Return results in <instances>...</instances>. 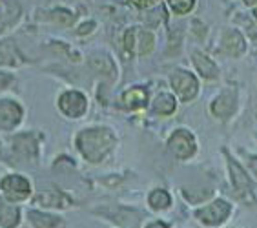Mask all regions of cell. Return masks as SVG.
<instances>
[{
	"mask_svg": "<svg viewBox=\"0 0 257 228\" xmlns=\"http://www.w3.org/2000/svg\"><path fill=\"white\" fill-rule=\"evenodd\" d=\"M30 221L35 228H57L59 226V217L48 215L42 212H30Z\"/></svg>",
	"mask_w": 257,
	"mask_h": 228,
	"instance_id": "obj_18",
	"label": "cell"
},
{
	"mask_svg": "<svg viewBox=\"0 0 257 228\" xmlns=\"http://www.w3.org/2000/svg\"><path fill=\"white\" fill-rule=\"evenodd\" d=\"M0 224L4 228H15L19 224V210L6 204L2 199H0Z\"/></svg>",
	"mask_w": 257,
	"mask_h": 228,
	"instance_id": "obj_16",
	"label": "cell"
},
{
	"mask_svg": "<svg viewBox=\"0 0 257 228\" xmlns=\"http://www.w3.org/2000/svg\"><path fill=\"white\" fill-rule=\"evenodd\" d=\"M11 77L10 75H4V73H0V89H4V88H8V84L11 82Z\"/></svg>",
	"mask_w": 257,
	"mask_h": 228,
	"instance_id": "obj_24",
	"label": "cell"
},
{
	"mask_svg": "<svg viewBox=\"0 0 257 228\" xmlns=\"http://www.w3.org/2000/svg\"><path fill=\"white\" fill-rule=\"evenodd\" d=\"M170 150L177 159H188L195 154V139L188 130H177L170 137Z\"/></svg>",
	"mask_w": 257,
	"mask_h": 228,
	"instance_id": "obj_4",
	"label": "cell"
},
{
	"mask_svg": "<svg viewBox=\"0 0 257 228\" xmlns=\"http://www.w3.org/2000/svg\"><path fill=\"white\" fill-rule=\"evenodd\" d=\"M170 203H172V199H170L168 192H164V190H155V192L150 195V204H152V208H155V210L168 208Z\"/></svg>",
	"mask_w": 257,
	"mask_h": 228,
	"instance_id": "obj_20",
	"label": "cell"
},
{
	"mask_svg": "<svg viewBox=\"0 0 257 228\" xmlns=\"http://www.w3.org/2000/svg\"><path fill=\"white\" fill-rule=\"evenodd\" d=\"M22 109L13 100H2L0 102V130H13L20 123Z\"/></svg>",
	"mask_w": 257,
	"mask_h": 228,
	"instance_id": "obj_10",
	"label": "cell"
},
{
	"mask_svg": "<svg viewBox=\"0 0 257 228\" xmlns=\"http://www.w3.org/2000/svg\"><path fill=\"white\" fill-rule=\"evenodd\" d=\"M223 50L232 57H241L246 50V42L237 30H226L223 35Z\"/></svg>",
	"mask_w": 257,
	"mask_h": 228,
	"instance_id": "obj_11",
	"label": "cell"
},
{
	"mask_svg": "<svg viewBox=\"0 0 257 228\" xmlns=\"http://www.w3.org/2000/svg\"><path fill=\"white\" fill-rule=\"evenodd\" d=\"M134 6H137V8H152V6H155L159 2V0H130Z\"/></svg>",
	"mask_w": 257,
	"mask_h": 228,
	"instance_id": "obj_23",
	"label": "cell"
},
{
	"mask_svg": "<svg viewBox=\"0 0 257 228\" xmlns=\"http://www.w3.org/2000/svg\"><path fill=\"white\" fill-rule=\"evenodd\" d=\"M155 39L150 31L143 30V28H130L124 35V46L130 55H148L154 50Z\"/></svg>",
	"mask_w": 257,
	"mask_h": 228,
	"instance_id": "obj_2",
	"label": "cell"
},
{
	"mask_svg": "<svg viewBox=\"0 0 257 228\" xmlns=\"http://www.w3.org/2000/svg\"><path fill=\"white\" fill-rule=\"evenodd\" d=\"M237 108V95L232 89H226L212 102V113L219 119H228L232 117Z\"/></svg>",
	"mask_w": 257,
	"mask_h": 228,
	"instance_id": "obj_8",
	"label": "cell"
},
{
	"mask_svg": "<svg viewBox=\"0 0 257 228\" xmlns=\"http://www.w3.org/2000/svg\"><path fill=\"white\" fill-rule=\"evenodd\" d=\"M59 106L68 117H80L86 111V97L79 91H66L60 97Z\"/></svg>",
	"mask_w": 257,
	"mask_h": 228,
	"instance_id": "obj_9",
	"label": "cell"
},
{
	"mask_svg": "<svg viewBox=\"0 0 257 228\" xmlns=\"http://www.w3.org/2000/svg\"><path fill=\"white\" fill-rule=\"evenodd\" d=\"M250 166H252V170L257 174V157H252V159H250Z\"/></svg>",
	"mask_w": 257,
	"mask_h": 228,
	"instance_id": "obj_26",
	"label": "cell"
},
{
	"mask_svg": "<svg viewBox=\"0 0 257 228\" xmlns=\"http://www.w3.org/2000/svg\"><path fill=\"white\" fill-rule=\"evenodd\" d=\"M20 55L17 53V50L13 48V44L10 42H0V64H19Z\"/></svg>",
	"mask_w": 257,
	"mask_h": 228,
	"instance_id": "obj_19",
	"label": "cell"
},
{
	"mask_svg": "<svg viewBox=\"0 0 257 228\" xmlns=\"http://www.w3.org/2000/svg\"><path fill=\"white\" fill-rule=\"evenodd\" d=\"M93 22H89V24H84V26H80V30H79V33L80 35H84V33H89L91 31V28H93Z\"/></svg>",
	"mask_w": 257,
	"mask_h": 228,
	"instance_id": "obj_25",
	"label": "cell"
},
{
	"mask_svg": "<svg viewBox=\"0 0 257 228\" xmlns=\"http://www.w3.org/2000/svg\"><path fill=\"white\" fill-rule=\"evenodd\" d=\"M172 86L175 89V93L181 97V100L184 102H188L192 100L195 95H197V89H199V84H197V79L193 77L190 71H175L172 75Z\"/></svg>",
	"mask_w": 257,
	"mask_h": 228,
	"instance_id": "obj_3",
	"label": "cell"
},
{
	"mask_svg": "<svg viewBox=\"0 0 257 228\" xmlns=\"http://www.w3.org/2000/svg\"><path fill=\"white\" fill-rule=\"evenodd\" d=\"M91 68L100 73L104 71H108V73H113V64H111V60L106 59V57H100V59H91Z\"/></svg>",
	"mask_w": 257,
	"mask_h": 228,
	"instance_id": "obj_22",
	"label": "cell"
},
{
	"mask_svg": "<svg viewBox=\"0 0 257 228\" xmlns=\"http://www.w3.org/2000/svg\"><path fill=\"white\" fill-rule=\"evenodd\" d=\"M13 146H15V152L20 159H35L37 157V143L31 135H17L15 141H13Z\"/></svg>",
	"mask_w": 257,
	"mask_h": 228,
	"instance_id": "obj_13",
	"label": "cell"
},
{
	"mask_svg": "<svg viewBox=\"0 0 257 228\" xmlns=\"http://www.w3.org/2000/svg\"><path fill=\"white\" fill-rule=\"evenodd\" d=\"M228 166H230V174H232V183H233V188H235V193H237V197H241L242 201H250L252 203L253 197H252V183H250V179L246 177L244 174V170L239 166L233 159L228 161Z\"/></svg>",
	"mask_w": 257,
	"mask_h": 228,
	"instance_id": "obj_6",
	"label": "cell"
},
{
	"mask_svg": "<svg viewBox=\"0 0 257 228\" xmlns=\"http://www.w3.org/2000/svg\"><path fill=\"white\" fill-rule=\"evenodd\" d=\"M154 109L159 115H170L175 111V99L170 93H161L155 97Z\"/></svg>",
	"mask_w": 257,
	"mask_h": 228,
	"instance_id": "obj_17",
	"label": "cell"
},
{
	"mask_svg": "<svg viewBox=\"0 0 257 228\" xmlns=\"http://www.w3.org/2000/svg\"><path fill=\"white\" fill-rule=\"evenodd\" d=\"M122 102H124V108L128 109H139V108H144L146 102H148V93H146V89L144 88H135L128 89V91H124L122 95Z\"/></svg>",
	"mask_w": 257,
	"mask_h": 228,
	"instance_id": "obj_14",
	"label": "cell"
},
{
	"mask_svg": "<svg viewBox=\"0 0 257 228\" xmlns=\"http://www.w3.org/2000/svg\"><path fill=\"white\" fill-rule=\"evenodd\" d=\"M193 64L197 68V71L203 75L204 79H215L217 77V66L213 64L212 60L208 59L203 53H193Z\"/></svg>",
	"mask_w": 257,
	"mask_h": 228,
	"instance_id": "obj_15",
	"label": "cell"
},
{
	"mask_svg": "<svg viewBox=\"0 0 257 228\" xmlns=\"http://www.w3.org/2000/svg\"><path fill=\"white\" fill-rule=\"evenodd\" d=\"M115 144V139L109 130L104 128H93L80 132L77 137V146L80 154L84 155L91 163H100L106 159V155L111 152Z\"/></svg>",
	"mask_w": 257,
	"mask_h": 228,
	"instance_id": "obj_1",
	"label": "cell"
},
{
	"mask_svg": "<svg viewBox=\"0 0 257 228\" xmlns=\"http://www.w3.org/2000/svg\"><path fill=\"white\" fill-rule=\"evenodd\" d=\"M0 188L4 190V195L10 201H22L31 192L30 183L24 177H20V175H8V177H4L2 183H0Z\"/></svg>",
	"mask_w": 257,
	"mask_h": 228,
	"instance_id": "obj_5",
	"label": "cell"
},
{
	"mask_svg": "<svg viewBox=\"0 0 257 228\" xmlns=\"http://www.w3.org/2000/svg\"><path fill=\"white\" fill-rule=\"evenodd\" d=\"M168 4L175 15H186L188 11L193 10L195 0H168Z\"/></svg>",
	"mask_w": 257,
	"mask_h": 228,
	"instance_id": "obj_21",
	"label": "cell"
},
{
	"mask_svg": "<svg viewBox=\"0 0 257 228\" xmlns=\"http://www.w3.org/2000/svg\"><path fill=\"white\" fill-rule=\"evenodd\" d=\"M148 228H168V226H166L164 223H152Z\"/></svg>",
	"mask_w": 257,
	"mask_h": 228,
	"instance_id": "obj_27",
	"label": "cell"
},
{
	"mask_svg": "<svg viewBox=\"0 0 257 228\" xmlns=\"http://www.w3.org/2000/svg\"><path fill=\"white\" fill-rule=\"evenodd\" d=\"M244 6H257V0H242Z\"/></svg>",
	"mask_w": 257,
	"mask_h": 228,
	"instance_id": "obj_28",
	"label": "cell"
},
{
	"mask_svg": "<svg viewBox=\"0 0 257 228\" xmlns=\"http://www.w3.org/2000/svg\"><path fill=\"white\" fill-rule=\"evenodd\" d=\"M35 203L42 204V206H51V208H66L68 204H71V201L68 195H64L59 190H46L37 195Z\"/></svg>",
	"mask_w": 257,
	"mask_h": 228,
	"instance_id": "obj_12",
	"label": "cell"
},
{
	"mask_svg": "<svg viewBox=\"0 0 257 228\" xmlns=\"http://www.w3.org/2000/svg\"><path fill=\"white\" fill-rule=\"evenodd\" d=\"M253 17H255V20H257V8H255V11H253Z\"/></svg>",
	"mask_w": 257,
	"mask_h": 228,
	"instance_id": "obj_29",
	"label": "cell"
},
{
	"mask_svg": "<svg viewBox=\"0 0 257 228\" xmlns=\"http://www.w3.org/2000/svg\"><path fill=\"white\" fill-rule=\"evenodd\" d=\"M230 204L226 201H215L212 203L210 206L206 208L199 210L197 212V217L203 221L204 224H210V226H215V224H221L224 219L228 217V213H230Z\"/></svg>",
	"mask_w": 257,
	"mask_h": 228,
	"instance_id": "obj_7",
	"label": "cell"
}]
</instances>
